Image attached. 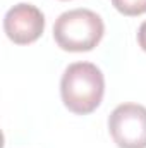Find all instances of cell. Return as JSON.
Wrapping results in <instances>:
<instances>
[{
    "label": "cell",
    "instance_id": "obj_1",
    "mask_svg": "<svg viewBox=\"0 0 146 148\" xmlns=\"http://www.w3.org/2000/svg\"><path fill=\"white\" fill-rule=\"evenodd\" d=\"M105 93V77L100 67L91 62H74L67 66L60 79V97L64 105L77 115L96 110Z\"/></svg>",
    "mask_w": 146,
    "mask_h": 148
},
{
    "label": "cell",
    "instance_id": "obj_2",
    "mask_svg": "<svg viewBox=\"0 0 146 148\" xmlns=\"http://www.w3.org/2000/svg\"><path fill=\"white\" fill-rule=\"evenodd\" d=\"M105 35L103 19L89 9L62 12L53 24V38L65 52H89Z\"/></svg>",
    "mask_w": 146,
    "mask_h": 148
},
{
    "label": "cell",
    "instance_id": "obj_3",
    "mask_svg": "<svg viewBox=\"0 0 146 148\" xmlns=\"http://www.w3.org/2000/svg\"><path fill=\"white\" fill-rule=\"evenodd\" d=\"M108 131L119 148H146V107L120 103L110 114Z\"/></svg>",
    "mask_w": 146,
    "mask_h": 148
},
{
    "label": "cell",
    "instance_id": "obj_4",
    "mask_svg": "<svg viewBox=\"0 0 146 148\" xmlns=\"http://www.w3.org/2000/svg\"><path fill=\"white\" fill-rule=\"evenodd\" d=\"M3 29L9 40L17 45L36 41L45 29V16L36 5L17 3L7 10L3 17Z\"/></svg>",
    "mask_w": 146,
    "mask_h": 148
},
{
    "label": "cell",
    "instance_id": "obj_5",
    "mask_svg": "<svg viewBox=\"0 0 146 148\" xmlns=\"http://www.w3.org/2000/svg\"><path fill=\"white\" fill-rule=\"evenodd\" d=\"M112 5L124 16H141L146 12V0H112Z\"/></svg>",
    "mask_w": 146,
    "mask_h": 148
},
{
    "label": "cell",
    "instance_id": "obj_6",
    "mask_svg": "<svg viewBox=\"0 0 146 148\" xmlns=\"http://www.w3.org/2000/svg\"><path fill=\"white\" fill-rule=\"evenodd\" d=\"M138 43H139V47L146 52V21L141 23V26L138 29Z\"/></svg>",
    "mask_w": 146,
    "mask_h": 148
}]
</instances>
